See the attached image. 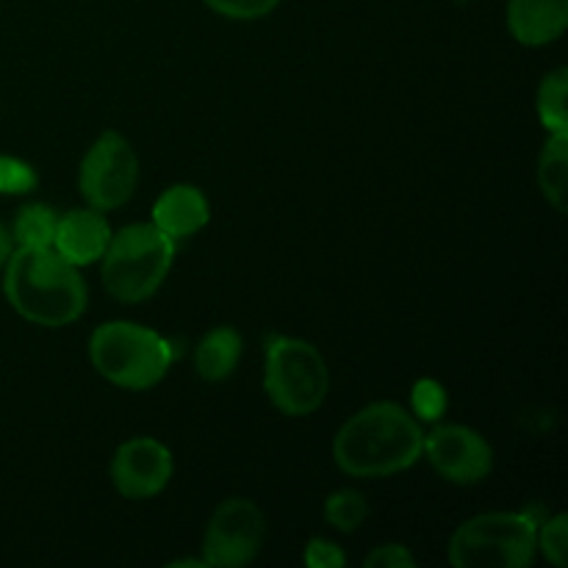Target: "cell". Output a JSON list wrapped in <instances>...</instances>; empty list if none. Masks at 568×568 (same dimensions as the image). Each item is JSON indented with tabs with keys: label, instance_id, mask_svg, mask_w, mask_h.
I'll return each instance as SVG.
<instances>
[{
	"label": "cell",
	"instance_id": "obj_5",
	"mask_svg": "<svg viewBox=\"0 0 568 568\" xmlns=\"http://www.w3.org/2000/svg\"><path fill=\"white\" fill-rule=\"evenodd\" d=\"M538 521L530 514L471 516L449 538L447 558L458 568H527L538 555Z\"/></svg>",
	"mask_w": 568,
	"mask_h": 568
},
{
	"label": "cell",
	"instance_id": "obj_7",
	"mask_svg": "<svg viewBox=\"0 0 568 568\" xmlns=\"http://www.w3.org/2000/svg\"><path fill=\"white\" fill-rule=\"evenodd\" d=\"M139 159L122 133L109 131L87 150L78 172L83 200L94 211H114L136 192Z\"/></svg>",
	"mask_w": 568,
	"mask_h": 568
},
{
	"label": "cell",
	"instance_id": "obj_14",
	"mask_svg": "<svg viewBox=\"0 0 568 568\" xmlns=\"http://www.w3.org/2000/svg\"><path fill=\"white\" fill-rule=\"evenodd\" d=\"M242 349L244 342L233 327H214V331L205 333L203 342L197 344V353H194L197 375L209 383L225 381V377L233 375L239 361H242Z\"/></svg>",
	"mask_w": 568,
	"mask_h": 568
},
{
	"label": "cell",
	"instance_id": "obj_11",
	"mask_svg": "<svg viewBox=\"0 0 568 568\" xmlns=\"http://www.w3.org/2000/svg\"><path fill=\"white\" fill-rule=\"evenodd\" d=\"M109 242L111 227L105 222L103 211L75 209L61 216L59 225H55L53 250L61 258H67L81 270V266H89L103 258Z\"/></svg>",
	"mask_w": 568,
	"mask_h": 568
},
{
	"label": "cell",
	"instance_id": "obj_21",
	"mask_svg": "<svg viewBox=\"0 0 568 568\" xmlns=\"http://www.w3.org/2000/svg\"><path fill=\"white\" fill-rule=\"evenodd\" d=\"M39 183L37 170L14 155H0V194H28Z\"/></svg>",
	"mask_w": 568,
	"mask_h": 568
},
{
	"label": "cell",
	"instance_id": "obj_13",
	"mask_svg": "<svg viewBox=\"0 0 568 568\" xmlns=\"http://www.w3.org/2000/svg\"><path fill=\"white\" fill-rule=\"evenodd\" d=\"M510 37L527 48L555 42L568 28V0H510Z\"/></svg>",
	"mask_w": 568,
	"mask_h": 568
},
{
	"label": "cell",
	"instance_id": "obj_1",
	"mask_svg": "<svg viewBox=\"0 0 568 568\" xmlns=\"http://www.w3.org/2000/svg\"><path fill=\"white\" fill-rule=\"evenodd\" d=\"M425 430L419 419L394 403H372L349 416L336 433L333 458L349 477H392L422 458Z\"/></svg>",
	"mask_w": 568,
	"mask_h": 568
},
{
	"label": "cell",
	"instance_id": "obj_22",
	"mask_svg": "<svg viewBox=\"0 0 568 568\" xmlns=\"http://www.w3.org/2000/svg\"><path fill=\"white\" fill-rule=\"evenodd\" d=\"M203 3L227 20H261L272 14L281 0H203Z\"/></svg>",
	"mask_w": 568,
	"mask_h": 568
},
{
	"label": "cell",
	"instance_id": "obj_25",
	"mask_svg": "<svg viewBox=\"0 0 568 568\" xmlns=\"http://www.w3.org/2000/svg\"><path fill=\"white\" fill-rule=\"evenodd\" d=\"M11 250H14V239H11V233L6 231L3 225H0V266H6V261H9Z\"/></svg>",
	"mask_w": 568,
	"mask_h": 568
},
{
	"label": "cell",
	"instance_id": "obj_3",
	"mask_svg": "<svg viewBox=\"0 0 568 568\" xmlns=\"http://www.w3.org/2000/svg\"><path fill=\"white\" fill-rule=\"evenodd\" d=\"M175 261V242L159 231L153 222H136L111 233V242L103 253L105 292L120 303H142L153 297L166 281Z\"/></svg>",
	"mask_w": 568,
	"mask_h": 568
},
{
	"label": "cell",
	"instance_id": "obj_18",
	"mask_svg": "<svg viewBox=\"0 0 568 568\" xmlns=\"http://www.w3.org/2000/svg\"><path fill=\"white\" fill-rule=\"evenodd\" d=\"M366 516H369V505L364 494L355 488H342L325 499V519L338 532H355L364 525Z\"/></svg>",
	"mask_w": 568,
	"mask_h": 568
},
{
	"label": "cell",
	"instance_id": "obj_19",
	"mask_svg": "<svg viewBox=\"0 0 568 568\" xmlns=\"http://www.w3.org/2000/svg\"><path fill=\"white\" fill-rule=\"evenodd\" d=\"M447 392L438 381L433 377H422V381L414 383L410 388V408H414L416 419L419 422H433L436 425L444 414H447Z\"/></svg>",
	"mask_w": 568,
	"mask_h": 568
},
{
	"label": "cell",
	"instance_id": "obj_24",
	"mask_svg": "<svg viewBox=\"0 0 568 568\" xmlns=\"http://www.w3.org/2000/svg\"><path fill=\"white\" fill-rule=\"evenodd\" d=\"M366 568H410L416 566L414 552L403 544H383L375 552H369L364 558Z\"/></svg>",
	"mask_w": 568,
	"mask_h": 568
},
{
	"label": "cell",
	"instance_id": "obj_8",
	"mask_svg": "<svg viewBox=\"0 0 568 568\" xmlns=\"http://www.w3.org/2000/svg\"><path fill=\"white\" fill-rule=\"evenodd\" d=\"M266 521L255 503L244 497L225 499L209 519L203 536L205 566L242 568L253 564L264 544Z\"/></svg>",
	"mask_w": 568,
	"mask_h": 568
},
{
	"label": "cell",
	"instance_id": "obj_20",
	"mask_svg": "<svg viewBox=\"0 0 568 568\" xmlns=\"http://www.w3.org/2000/svg\"><path fill=\"white\" fill-rule=\"evenodd\" d=\"M538 552L555 568H566L568 564V519L566 514L552 516L538 527Z\"/></svg>",
	"mask_w": 568,
	"mask_h": 568
},
{
	"label": "cell",
	"instance_id": "obj_17",
	"mask_svg": "<svg viewBox=\"0 0 568 568\" xmlns=\"http://www.w3.org/2000/svg\"><path fill=\"white\" fill-rule=\"evenodd\" d=\"M55 225H59V216L50 205L28 203L17 214L11 239L17 242V247H53Z\"/></svg>",
	"mask_w": 568,
	"mask_h": 568
},
{
	"label": "cell",
	"instance_id": "obj_2",
	"mask_svg": "<svg viewBox=\"0 0 568 568\" xmlns=\"http://www.w3.org/2000/svg\"><path fill=\"white\" fill-rule=\"evenodd\" d=\"M3 292L22 320L42 327L72 325L87 311V283L53 247H17L6 261Z\"/></svg>",
	"mask_w": 568,
	"mask_h": 568
},
{
	"label": "cell",
	"instance_id": "obj_10",
	"mask_svg": "<svg viewBox=\"0 0 568 568\" xmlns=\"http://www.w3.org/2000/svg\"><path fill=\"white\" fill-rule=\"evenodd\" d=\"M175 471L170 447L148 436L120 444L111 458V480L125 499H150L164 491Z\"/></svg>",
	"mask_w": 568,
	"mask_h": 568
},
{
	"label": "cell",
	"instance_id": "obj_12",
	"mask_svg": "<svg viewBox=\"0 0 568 568\" xmlns=\"http://www.w3.org/2000/svg\"><path fill=\"white\" fill-rule=\"evenodd\" d=\"M209 200L197 186H189V183L170 186L153 205V225L172 242L200 233L209 225Z\"/></svg>",
	"mask_w": 568,
	"mask_h": 568
},
{
	"label": "cell",
	"instance_id": "obj_16",
	"mask_svg": "<svg viewBox=\"0 0 568 568\" xmlns=\"http://www.w3.org/2000/svg\"><path fill=\"white\" fill-rule=\"evenodd\" d=\"M566 92H568V70H560L544 75L541 87H538L536 109L538 120L549 133H568V111H566Z\"/></svg>",
	"mask_w": 568,
	"mask_h": 568
},
{
	"label": "cell",
	"instance_id": "obj_23",
	"mask_svg": "<svg viewBox=\"0 0 568 568\" xmlns=\"http://www.w3.org/2000/svg\"><path fill=\"white\" fill-rule=\"evenodd\" d=\"M347 564V555L338 544L325 541V538H311L305 549V566L311 568H342Z\"/></svg>",
	"mask_w": 568,
	"mask_h": 568
},
{
	"label": "cell",
	"instance_id": "obj_15",
	"mask_svg": "<svg viewBox=\"0 0 568 568\" xmlns=\"http://www.w3.org/2000/svg\"><path fill=\"white\" fill-rule=\"evenodd\" d=\"M538 186L558 214L568 211V133H549L538 155Z\"/></svg>",
	"mask_w": 568,
	"mask_h": 568
},
{
	"label": "cell",
	"instance_id": "obj_4",
	"mask_svg": "<svg viewBox=\"0 0 568 568\" xmlns=\"http://www.w3.org/2000/svg\"><path fill=\"white\" fill-rule=\"evenodd\" d=\"M89 358L114 386L148 392L170 372L172 347L161 333L136 322H105L89 338Z\"/></svg>",
	"mask_w": 568,
	"mask_h": 568
},
{
	"label": "cell",
	"instance_id": "obj_9",
	"mask_svg": "<svg viewBox=\"0 0 568 568\" xmlns=\"http://www.w3.org/2000/svg\"><path fill=\"white\" fill-rule=\"evenodd\" d=\"M433 469L455 486H477L494 469V449L486 438L466 425H438L425 433V447Z\"/></svg>",
	"mask_w": 568,
	"mask_h": 568
},
{
	"label": "cell",
	"instance_id": "obj_6",
	"mask_svg": "<svg viewBox=\"0 0 568 568\" xmlns=\"http://www.w3.org/2000/svg\"><path fill=\"white\" fill-rule=\"evenodd\" d=\"M264 388L272 405L286 416H311L325 403L331 372L314 344L277 336L266 347Z\"/></svg>",
	"mask_w": 568,
	"mask_h": 568
}]
</instances>
